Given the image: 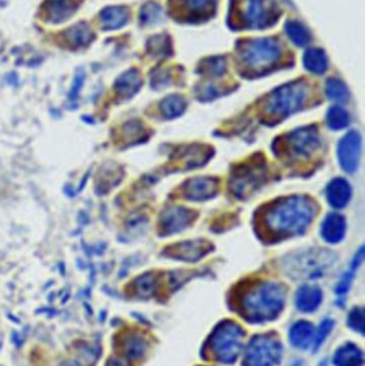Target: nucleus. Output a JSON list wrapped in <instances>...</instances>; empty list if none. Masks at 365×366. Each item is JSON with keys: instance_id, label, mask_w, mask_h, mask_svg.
Segmentation results:
<instances>
[{"instance_id": "8", "label": "nucleus", "mask_w": 365, "mask_h": 366, "mask_svg": "<svg viewBox=\"0 0 365 366\" xmlns=\"http://www.w3.org/2000/svg\"><path fill=\"white\" fill-rule=\"evenodd\" d=\"M239 6L243 23L250 28H266L278 19L276 0H242Z\"/></svg>"}, {"instance_id": "16", "label": "nucleus", "mask_w": 365, "mask_h": 366, "mask_svg": "<svg viewBox=\"0 0 365 366\" xmlns=\"http://www.w3.org/2000/svg\"><path fill=\"white\" fill-rule=\"evenodd\" d=\"M323 301V291L317 286H302L296 295V306L303 313L317 310Z\"/></svg>"}, {"instance_id": "11", "label": "nucleus", "mask_w": 365, "mask_h": 366, "mask_svg": "<svg viewBox=\"0 0 365 366\" xmlns=\"http://www.w3.org/2000/svg\"><path fill=\"white\" fill-rule=\"evenodd\" d=\"M217 0H177L178 15L184 17V21H198L209 19L215 12Z\"/></svg>"}, {"instance_id": "39", "label": "nucleus", "mask_w": 365, "mask_h": 366, "mask_svg": "<svg viewBox=\"0 0 365 366\" xmlns=\"http://www.w3.org/2000/svg\"><path fill=\"white\" fill-rule=\"evenodd\" d=\"M109 366H129L127 365V361L125 360H113V361L109 362Z\"/></svg>"}, {"instance_id": "35", "label": "nucleus", "mask_w": 365, "mask_h": 366, "mask_svg": "<svg viewBox=\"0 0 365 366\" xmlns=\"http://www.w3.org/2000/svg\"><path fill=\"white\" fill-rule=\"evenodd\" d=\"M348 324L359 333L364 334V310L362 307H356L351 311L348 317Z\"/></svg>"}, {"instance_id": "6", "label": "nucleus", "mask_w": 365, "mask_h": 366, "mask_svg": "<svg viewBox=\"0 0 365 366\" xmlns=\"http://www.w3.org/2000/svg\"><path fill=\"white\" fill-rule=\"evenodd\" d=\"M281 48L278 41L271 38L247 41L240 48L241 60L247 68L262 72L274 66L280 58Z\"/></svg>"}, {"instance_id": "27", "label": "nucleus", "mask_w": 365, "mask_h": 366, "mask_svg": "<svg viewBox=\"0 0 365 366\" xmlns=\"http://www.w3.org/2000/svg\"><path fill=\"white\" fill-rule=\"evenodd\" d=\"M326 93L330 100L339 102V103L346 102L349 95L346 85L337 78H331L328 81L327 86H326Z\"/></svg>"}, {"instance_id": "10", "label": "nucleus", "mask_w": 365, "mask_h": 366, "mask_svg": "<svg viewBox=\"0 0 365 366\" xmlns=\"http://www.w3.org/2000/svg\"><path fill=\"white\" fill-rule=\"evenodd\" d=\"M362 149L360 133L350 131L347 133L337 146V156L341 168L347 173H353L358 168Z\"/></svg>"}, {"instance_id": "30", "label": "nucleus", "mask_w": 365, "mask_h": 366, "mask_svg": "<svg viewBox=\"0 0 365 366\" xmlns=\"http://www.w3.org/2000/svg\"><path fill=\"white\" fill-rule=\"evenodd\" d=\"M135 285H136L137 293L141 297H148V295H152L153 291L156 289V279L151 273L144 274L136 280Z\"/></svg>"}, {"instance_id": "7", "label": "nucleus", "mask_w": 365, "mask_h": 366, "mask_svg": "<svg viewBox=\"0 0 365 366\" xmlns=\"http://www.w3.org/2000/svg\"><path fill=\"white\" fill-rule=\"evenodd\" d=\"M282 358V344L271 334L256 336L245 351V366H276Z\"/></svg>"}, {"instance_id": "43", "label": "nucleus", "mask_w": 365, "mask_h": 366, "mask_svg": "<svg viewBox=\"0 0 365 366\" xmlns=\"http://www.w3.org/2000/svg\"><path fill=\"white\" fill-rule=\"evenodd\" d=\"M82 120H85V121H89L90 123H94V119L92 118H89V117H84V118H82Z\"/></svg>"}, {"instance_id": "5", "label": "nucleus", "mask_w": 365, "mask_h": 366, "mask_svg": "<svg viewBox=\"0 0 365 366\" xmlns=\"http://www.w3.org/2000/svg\"><path fill=\"white\" fill-rule=\"evenodd\" d=\"M335 256L331 252L321 248L306 250L298 254L287 262V272L294 279H316L321 277L326 270L335 262Z\"/></svg>"}, {"instance_id": "18", "label": "nucleus", "mask_w": 365, "mask_h": 366, "mask_svg": "<svg viewBox=\"0 0 365 366\" xmlns=\"http://www.w3.org/2000/svg\"><path fill=\"white\" fill-rule=\"evenodd\" d=\"M346 232V221L344 217L331 213L326 217L321 225V236L330 244H337L344 238Z\"/></svg>"}, {"instance_id": "33", "label": "nucleus", "mask_w": 365, "mask_h": 366, "mask_svg": "<svg viewBox=\"0 0 365 366\" xmlns=\"http://www.w3.org/2000/svg\"><path fill=\"white\" fill-rule=\"evenodd\" d=\"M162 11L156 3H148L141 9V19L144 24H153L160 21Z\"/></svg>"}, {"instance_id": "34", "label": "nucleus", "mask_w": 365, "mask_h": 366, "mask_svg": "<svg viewBox=\"0 0 365 366\" xmlns=\"http://www.w3.org/2000/svg\"><path fill=\"white\" fill-rule=\"evenodd\" d=\"M335 322L331 319H326L321 322V327L318 329L317 332H315V338H314L313 348L316 350L321 347V344L325 342L326 338L329 336L330 332L332 331Z\"/></svg>"}, {"instance_id": "41", "label": "nucleus", "mask_w": 365, "mask_h": 366, "mask_svg": "<svg viewBox=\"0 0 365 366\" xmlns=\"http://www.w3.org/2000/svg\"><path fill=\"white\" fill-rule=\"evenodd\" d=\"M80 217H78V220H80V224L85 225L87 224L88 222H89V220H88V217L85 214V213L80 212Z\"/></svg>"}, {"instance_id": "44", "label": "nucleus", "mask_w": 365, "mask_h": 366, "mask_svg": "<svg viewBox=\"0 0 365 366\" xmlns=\"http://www.w3.org/2000/svg\"><path fill=\"white\" fill-rule=\"evenodd\" d=\"M319 366H328L327 365V362H326V361L321 362V363L319 364Z\"/></svg>"}, {"instance_id": "28", "label": "nucleus", "mask_w": 365, "mask_h": 366, "mask_svg": "<svg viewBox=\"0 0 365 366\" xmlns=\"http://www.w3.org/2000/svg\"><path fill=\"white\" fill-rule=\"evenodd\" d=\"M349 122L348 113L339 107H333L328 111L327 125L332 130L346 128Z\"/></svg>"}, {"instance_id": "42", "label": "nucleus", "mask_w": 365, "mask_h": 366, "mask_svg": "<svg viewBox=\"0 0 365 366\" xmlns=\"http://www.w3.org/2000/svg\"><path fill=\"white\" fill-rule=\"evenodd\" d=\"M62 366H78V364L75 363V362L70 361V362H66V363L62 364Z\"/></svg>"}, {"instance_id": "1", "label": "nucleus", "mask_w": 365, "mask_h": 366, "mask_svg": "<svg viewBox=\"0 0 365 366\" xmlns=\"http://www.w3.org/2000/svg\"><path fill=\"white\" fill-rule=\"evenodd\" d=\"M315 215V205L305 196H292L276 201L262 215L265 230L278 236L301 234Z\"/></svg>"}, {"instance_id": "2", "label": "nucleus", "mask_w": 365, "mask_h": 366, "mask_svg": "<svg viewBox=\"0 0 365 366\" xmlns=\"http://www.w3.org/2000/svg\"><path fill=\"white\" fill-rule=\"evenodd\" d=\"M285 289L274 282L259 284L243 300L245 317L251 322L262 324L276 319L285 305Z\"/></svg>"}, {"instance_id": "22", "label": "nucleus", "mask_w": 365, "mask_h": 366, "mask_svg": "<svg viewBox=\"0 0 365 366\" xmlns=\"http://www.w3.org/2000/svg\"><path fill=\"white\" fill-rule=\"evenodd\" d=\"M127 19H129V13L125 8H106L101 13L102 23L105 30L121 28L127 23Z\"/></svg>"}, {"instance_id": "14", "label": "nucleus", "mask_w": 365, "mask_h": 366, "mask_svg": "<svg viewBox=\"0 0 365 366\" xmlns=\"http://www.w3.org/2000/svg\"><path fill=\"white\" fill-rule=\"evenodd\" d=\"M262 165L259 166H247L244 168H240L233 176V180L231 181V189L235 196H242L245 195L247 192H250L251 189L255 187L256 183H258L260 176L264 174Z\"/></svg>"}, {"instance_id": "25", "label": "nucleus", "mask_w": 365, "mask_h": 366, "mask_svg": "<svg viewBox=\"0 0 365 366\" xmlns=\"http://www.w3.org/2000/svg\"><path fill=\"white\" fill-rule=\"evenodd\" d=\"M186 103L180 95H170L161 102L160 109L163 116L172 119L178 117L186 109Z\"/></svg>"}, {"instance_id": "36", "label": "nucleus", "mask_w": 365, "mask_h": 366, "mask_svg": "<svg viewBox=\"0 0 365 366\" xmlns=\"http://www.w3.org/2000/svg\"><path fill=\"white\" fill-rule=\"evenodd\" d=\"M150 50L152 54L157 56L161 55H168V50H170V43H168V36H158L151 39Z\"/></svg>"}, {"instance_id": "38", "label": "nucleus", "mask_w": 365, "mask_h": 366, "mask_svg": "<svg viewBox=\"0 0 365 366\" xmlns=\"http://www.w3.org/2000/svg\"><path fill=\"white\" fill-rule=\"evenodd\" d=\"M84 80H85V74L84 72H78V75L75 76V80H74L73 86H72V89H71L70 95L69 98L71 100H75L78 97V93H80V89H82V84H84Z\"/></svg>"}, {"instance_id": "26", "label": "nucleus", "mask_w": 365, "mask_h": 366, "mask_svg": "<svg viewBox=\"0 0 365 366\" xmlns=\"http://www.w3.org/2000/svg\"><path fill=\"white\" fill-rule=\"evenodd\" d=\"M285 30L290 40L298 46L309 44L310 40H311L309 30L298 21H288L285 26Z\"/></svg>"}, {"instance_id": "40", "label": "nucleus", "mask_w": 365, "mask_h": 366, "mask_svg": "<svg viewBox=\"0 0 365 366\" xmlns=\"http://www.w3.org/2000/svg\"><path fill=\"white\" fill-rule=\"evenodd\" d=\"M88 178H89V173L86 174L85 177L82 178V182H80V187L78 189V192L76 193H80V192L84 190V187H85L86 182H87Z\"/></svg>"}, {"instance_id": "37", "label": "nucleus", "mask_w": 365, "mask_h": 366, "mask_svg": "<svg viewBox=\"0 0 365 366\" xmlns=\"http://www.w3.org/2000/svg\"><path fill=\"white\" fill-rule=\"evenodd\" d=\"M143 131L141 123L136 121H130L127 125H123V135L127 140H133L139 136V133Z\"/></svg>"}, {"instance_id": "29", "label": "nucleus", "mask_w": 365, "mask_h": 366, "mask_svg": "<svg viewBox=\"0 0 365 366\" xmlns=\"http://www.w3.org/2000/svg\"><path fill=\"white\" fill-rule=\"evenodd\" d=\"M69 39L70 42L75 44L76 46H82L87 44L92 39L91 31L85 25H78L69 31Z\"/></svg>"}, {"instance_id": "17", "label": "nucleus", "mask_w": 365, "mask_h": 366, "mask_svg": "<svg viewBox=\"0 0 365 366\" xmlns=\"http://www.w3.org/2000/svg\"><path fill=\"white\" fill-rule=\"evenodd\" d=\"M315 338V329L311 322L300 320L296 322L290 330V340L294 347L308 349L313 346Z\"/></svg>"}, {"instance_id": "20", "label": "nucleus", "mask_w": 365, "mask_h": 366, "mask_svg": "<svg viewBox=\"0 0 365 366\" xmlns=\"http://www.w3.org/2000/svg\"><path fill=\"white\" fill-rule=\"evenodd\" d=\"M335 366H362L363 352L353 342L341 346L335 354Z\"/></svg>"}, {"instance_id": "13", "label": "nucleus", "mask_w": 365, "mask_h": 366, "mask_svg": "<svg viewBox=\"0 0 365 366\" xmlns=\"http://www.w3.org/2000/svg\"><path fill=\"white\" fill-rule=\"evenodd\" d=\"M217 192V181L215 178L197 177L186 182L184 196L191 201H205L212 199Z\"/></svg>"}, {"instance_id": "31", "label": "nucleus", "mask_w": 365, "mask_h": 366, "mask_svg": "<svg viewBox=\"0 0 365 366\" xmlns=\"http://www.w3.org/2000/svg\"><path fill=\"white\" fill-rule=\"evenodd\" d=\"M125 349L129 357L139 358L143 356L146 350V344L139 336H130L125 342Z\"/></svg>"}, {"instance_id": "32", "label": "nucleus", "mask_w": 365, "mask_h": 366, "mask_svg": "<svg viewBox=\"0 0 365 366\" xmlns=\"http://www.w3.org/2000/svg\"><path fill=\"white\" fill-rule=\"evenodd\" d=\"M225 70H226V62L221 57L210 58L203 62V73L220 76L225 73Z\"/></svg>"}, {"instance_id": "19", "label": "nucleus", "mask_w": 365, "mask_h": 366, "mask_svg": "<svg viewBox=\"0 0 365 366\" xmlns=\"http://www.w3.org/2000/svg\"><path fill=\"white\" fill-rule=\"evenodd\" d=\"M328 203L335 208H343L348 203L351 189L348 182L343 178H335L327 187Z\"/></svg>"}, {"instance_id": "4", "label": "nucleus", "mask_w": 365, "mask_h": 366, "mask_svg": "<svg viewBox=\"0 0 365 366\" xmlns=\"http://www.w3.org/2000/svg\"><path fill=\"white\" fill-rule=\"evenodd\" d=\"M242 329L233 322L220 324L210 338V349L213 357L224 364H231L238 359L243 347Z\"/></svg>"}, {"instance_id": "9", "label": "nucleus", "mask_w": 365, "mask_h": 366, "mask_svg": "<svg viewBox=\"0 0 365 366\" xmlns=\"http://www.w3.org/2000/svg\"><path fill=\"white\" fill-rule=\"evenodd\" d=\"M321 145V138L315 127H304L287 135L285 146L288 154L298 158H309Z\"/></svg>"}, {"instance_id": "24", "label": "nucleus", "mask_w": 365, "mask_h": 366, "mask_svg": "<svg viewBox=\"0 0 365 366\" xmlns=\"http://www.w3.org/2000/svg\"><path fill=\"white\" fill-rule=\"evenodd\" d=\"M73 11L74 7L70 0H51L47 6V12L54 23L68 19Z\"/></svg>"}, {"instance_id": "23", "label": "nucleus", "mask_w": 365, "mask_h": 366, "mask_svg": "<svg viewBox=\"0 0 365 366\" xmlns=\"http://www.w3.org/2000/svg\"><path fill=\"white\" fill-rule=\"evenodd\" d=\"M303 64L308 71L323 74L328 68V58L321 48H310L304 53Z\"/></svg>"}, {"instance_id": "21", "label": "nucleus", "mask_w": 365, "mask_h": 366, "mask_svg": "<svg viewBox=\"0 0 365 366\" xmlns=\"http://www.w3.org/2000/svg\"><path fill=\"white\" fill-rule=\"evenodd\" d=\"M141 81L136 70L125 72L117 78L115 89L118 95L123 98H131L134 95L141 87Z\"/></svg>"}, {"instance_id": "15", "label": "nucleus", "mask_w": 365, "mask_h": 366, "mask_svg": "<svg viewBox=\"0 0 365 366\" xmlns=\"http://www.w3.org/2000/svg\"><path fill=\"white\" fill-rule=\"evenodd\" d=\"M209 248V244H205L203 240L184 242V244H177L168 248V255L170 257L178 258V259L193 262V260L203 257L206 253H208Z\"/></svg>"}, {"instance_id": "12", "label": "nucleus", "mask_w": 365, "mask_h": 366, "mask_svg": "<svg viewBox=\"0 0 365 366\" xmlns=\"http://www.w3.org/2000/svg\"><path fill=\"white\" fill-rule=\"evenodd\" d=\"M194 212L186 208H170L163 212L160 226L164 234H174L184 230L193 221Z\"/></svg>"}, {"instance_id": "3", "label": "nucleus", "mask_w": 365, "mask_h": 366, "mask_svg": "<svg viewBox=\"0 0 365 366\" xmlns=\"http://www.w3.org/2000/svg\"><path fill=\"white\" fill-rule=\"evenodd\" d=\"M306 86L303 82H292L274 89L265 102L264 113L270 121L282 120L303 105Z\"/></svg>"}]
</instances>
